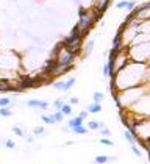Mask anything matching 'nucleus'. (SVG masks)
Here are the masks:
<instances>
[{"instance_id":"nucleus-1","label":"nucleus","mask_w":150,"mask_h":164,"mask_svg":"<svg viewBox=\"0 0 150 164\" xmlns=\"http://www.w3.org/2000/svg\"><path fill=\"white\" fill-rule=\"evenodd\" d=\"M78 13H80V16H78V24H77V27L80 28V31H81L83 36H84L86 33H89V30H91L96 24L92 22V17H91L89 11H84V8H80Z\"/></svg>"},{"instance_id":"nucleus-2","label":"nucleus","mask_w":150,"mask_h":164,"mask_svg":"<svg viewBox=\"0 0 150 164\" xmlns=\"http://www.w3.org/2000/svg\"><path fill=\"white\" fill-rule=\"evenodd\" d=\"M61 44L69 53L78 56L81 53V47H83V38H72V36H69V38H66Z\"/></svg>"},{"instance_id":"nucleus-3","label":"nucleus","mask_w":150,"mask_h":164,"mask_svg":"<svg viewBox=\"0 0 150 164\" xmlns=\"http://www.w3.org/2000/svg\"><path fill=\"white\" fill-rule=\"evenodd\" d=\"M27 106L28 108H39V109H49L50 103L47 100H39V98H30L27 100Z\"/></svg>"},{"instance_id":"nucleus-4","label":"nucleus","mask_w":150,"mask_h":164,"mask_svg":"<svg viewBox=\"0 0 150 164\" xmlns=\"http://www.w3.org/2000/svg\"><path fill=\"white\" fill-rule=\"evenodd\" d=\"M111 161H117L116 156H106V155H99V156L94 158V164H106V162H111Z\"/></svg>"},{"instance_id":"nucleus-5","label":"nucleus","mask_w":150,"mask_h":164,"mask_svg":"<svg viewBox=\"0 0 150 164\" xmlns=\"http://www.w3.org/2000/svg\"><path fill=\"white\" fill-rule=\"evenodd\" d=\"M86 111H88V114H97V113L102 111V105H99V103H89L86 106Z\"/></svg>"},{"instance_id":"nucleus-6","label":"nucleus","mask_w":150,"mask_h":164,"mask_svg":"<svg viewBox=\"0 0 150 164\" xmlns=\"http://www.w3.org/2000/svg\"><path fill=\"white\" fill-rule=\"evenodd\" d=\"M108 6H109V0H99V3H97L96 8H97V11H99V13L103 14V13L108 10Z\"/></svg>"},{"instance_id":"nucleus-7","label":"nucleus","mask_w":150,"mask_h":164,"mask_svg":"<svg viewBox=\"0 0 150 164\" xmlns=\"http://www.w3.org/2000/svg\"><path fill=\"white\" fill-rule=\"evenodd\" d=\"M103 127H105V124H103V122H96V121H89L88 122V128L92 130V131L100 130V128H103Z\"/></svg>"},{"instance_id":"nucleus-8","label":"nucleus","mask_w":150,"mask_h":164,"mask_svg":"<svg viewBox=\"0 0 150 164\" xmlns=\"http://www.w3.org/2000/svg\"><path fill=\"white\" fill-rule=\"evenodd\" d=\"M0 108H13L11 97H0Z\"/></svg>"},{"instance_id":"nucleus-9","label":"nucleus","mask_w":150,"mask_h":164,"mask_svg":"<svg viewBox=\"0 0 150 164\" xmlns=\"http://www.w3.org/2000/svg\"><path fill=\"white\" fill-rule=\"evenodd\" d=\"M80 125H83V119L81 117H73V119H70L69 122H67V127L69 128H73V127H80Z\"/></svg>"},{"instance_id":"nucleus-10","label":"nucleus","mask_w":150,"mask_h":164,"mask_svg":"<svg viewBox=\"0 0 150 164\" xmlns=\"http://www.w3.org/2000/svg\"><path fill=\"white\" fill-rule=\"evenodd\" d=\"M70 131L75 133V134H86L89 130H88V128H84L83 125H80V127H73V128H70Z\"/></svg>"},{"instance_id":"nucleus-11","label":"nucleus","mask_w":150,"mask_h":164,"mask_svg":"<svg viewBox=\"0 0 150 164\" xmlns=\"http://www.w3.org/2000/svg\"><path fill=\"white\" fill-rule=\"evenodd\" d=\"M124 136H125V139H127V142H128L130 145L136 144V138H135V136L131 134V133H130L128 130H125V131H124Z\"/></svg>"},{"instance_id":"nucleus-12","label":"nucleus","mask_w":150,"mask_h":164,"mask_svg":"<svg viewBox=\"0 0 150 164\" xmlns=\"http://www.w3.org/2000/svg\"><path fill=\"white\" fill-rule=\"evenodd\" d=\"M92 98H94V103H102L103 102V98H105V95H103L102 92H99V91H96V92L92 94Z\"/></svg>"},{"instance_id":"nucleus-13","label":"nucleus","mask_w":150,"mask_h":164,"mask_svg":"<svg viewBox=\"0 0 150 164\" xmlns=\"http://www.w3.org/2000/svg\"><path fill=\"white\" fill-rule=\"evenodd\" d=\"M94 44H96V42H94L92 39H91V41H88V45H86V50H84V55H83L84 58H86V56H89V55H91V52H92V49H94Z\"/></svg>"},{"instance_id":"nucleus-14","label":"nucleus","mask_w":150,"mask_h":164,"mask_svg":"<svg viewBox=\"0 0 150 164\" xmlns=\"http://www.w3.org/2000/svg\"><path fill=\"white\" fill-rule=\"evenodd\" d=\"M52 86L55 88V89H61V91H64V92H66V81H53V83H52Z\"/></svg>"},{"instance_id":"nucleus-15","label":"nucleus","mask_w":150,"mask_h":164,"mask_svg":"<svg viewBox=\"0 0 150 164\" xmlns=\"http://www.w3.org/2000/svg\"><path fill=\"white\" fill-rule=\"evenodd\" d=\"M41 119H42V122L44 124H49V125H53V124H56L55 122V119H53V116H47V114H44V116H41Z\"/></svg>"},{"instance_id":"nucleus-16","label":"nucleus","mask_w":150,"mask_h":164,"mask_svg":"<svg viewBox=\"0 0 150 164\" xmlns=\"http://www.w3.org/2000/svg\"><path fill=\"white\" fill-rule=\"evenodd\" d=\"M70 36H72V38H83V33L80 31V28H78V27L75 25L73 28H72V31H70Z\"/></svg>"},{"instance_id":"nucleus-17","label":"nucleus","mask_w":150,"mask_h":164,"mask_svg":"<svg viewBox=\"0 0 150 164\" xmlns=\"http://www.w3.org/2000/svg\"><path fill=\"white\" fill-rule=\"evenodd\" d=\"M60 111H61L64 116H69V114L72 113V106H70L69 103H64V105H63V108L60 109Z\"/></svg>"},{"instance_id":"nucleus-18","label":"nucleus","mask_w":150,"mask_h":164,"mask_svg":"<svg viewBox=\"0 0 150 164\" xmlns=\"http://www.w3.org/2000/svg\"><path fill=\"white\" fill-rule=\"evenodd\" d=\"M53 116V119H55V122L56 124H60V122H63L64 121V114L61 113V111H56L55 114H52Z\"/></svg>"},{"instance_id":"nucleus-19","label":"nucleus","mask_w":150,"mask_h":164,"mask_svg":"<svg viewBox=\"0 0 150 164\" xmlns=\"http://www.w3.org/2000/svg\"><path fill=\"white\" fill-rule=\"evenodd\" d=\"M128 2H130V0H122V2L116 3V8H117V10H127V8H128Z\"/></svg>"},{"instance_id":"nucleus-20","label":"nucleus","mask_w":150,"mask_h":164,"mask_svg":"<svg viewBox=\"0 0 150 164\" xmlns=\"http://www.w3.org/2000/svg\"><path fill=\"white\" fill-rule=\"evenodd\" d=\"M13 113H11V108H0V116L2 117H9Z\"/></svg>"},{"instance_id":"nucleus-21","label":"nucleus","mask_w":150,"mask_h":164,"mask_svg":"<svg viewBox=\"0 0 150 164\" xmlns=\"http://www.w3.org/2000/svg\"><path fill=\"white\" fill-rule=\"evenodd\" d=\"M75 83H77V78H69L67 81H66V92H67V91H69Z\"/></svg>"},{"instance_id":"nucleus-22","label":"nucleus","mask_w":150,"mask_h":164,"mask_svg":"<svg viewBox=\"0 0 150 164\" xmlns=\"http://www.w3.org/2000/svg\"><path fill=\"white\" fill-rule=\"evenodd\" d=\"M11 130H13V133H14V134H17V136H21V138H24V136H25V131H22V130L19 128V127H16V125L13 127Z\"/></svg>"},{"instance_id":"nucleus-23","label":"nucleus","mask_w":150,"mask_h":164,"mask_svg":"<svg viewBox=\"0 0 150 164\" xmlns=\"http://www.w3.org/2000/svg\"><path fill=\"white\" fill-rule=\"evenodd\" d=\"M130 147H131V150H133V153L136 155V156L138 158H142V153H141V150L136 147V144H133V145H130Z\"/></svg>"},{"instance_id":"nucleus-24","label":"nucleus","mask_w":150,"mask_h":164,"mask_svg":"<svg viewBox=\"0 0 150 164\" xmlns=\"http://www.w3.org/2000/svg\"><path fill=\"white\" fill-rule=\"evenodd\" d=\"M100 134L103 136V138H108V136H111V130L103 127V128H100Z\"/></svg>"},{"instance_id":"nucleus-25","label":"nucleus","mask_w":150,"mask_h":164,"mask_svg":"<svg viewBox=\"0 0 150 164\" xmlns=\"http://www.w3.org/2000/svg\"><path fill=\"white\" fill-rule=\"evenodd\" d=\"M100 142H102L103 145H108V147H112V145H114V142H112L111 139H108V138H102Z\"/></svg>"},{"instance_id":"nucleus-26","label":"nucleus","mask_w":150,"mask_h":164,"mask_svg":"<svg viewBox=\"0 0 150 164\" xmlns=\"http://www.w3.org/2000/svg\"><path fill=\"white\" fill-rule=\"evenodd\" d=\"M5 147L6 149H14L16 147V142L11 141V139H5Z\"/></svg>"},{"instance_id":"nucleus-27","label":"nucleus","mask_w":150,"mask_h":164,"mask_svg":"<svg viewBox=\"0 0 150 164\" xmlns=\"http://www.w3.org/2000/svg\"><path fill=\"white\" fill-rule=\"evenodd\" d=\"M63 105H64V102H63V100H60V98L55 100V103H53V106L56 108V111H60V109L63 108Z\"/></svg>"},{"instance_id":"nucleus-28","label":"nucleus","mask_w":150,"mask_h":164,"mask_svg":"<svg viewBox=\"0 0 150 164\" xmlns=\"http://www.w3.org/2000/svg\"><path fill=\"white\" fill-rule=\"evenodd\" d=\"M33 133H34L36 136L44 134V127H36V128H33Z\"/></svg>"},{"instance_id":"nucleus-29","label":"nucleus","mask_w":150,"mask_h":164,"mask_svg":"<svg viewBox=\"0 0 150 164\" xmlns=\"http://www.w3.org/2000/svg\"><path fill=\"white\" fill-rule=\"evenodd\" d=\"M78 103H80V98L78 97H70V103H69L70 106L72 105H78Z\"/></svg>"},{"instance_id":"nucleus-30","label":"nucleus","mask_w":150,"mask_h":164,"mask_svg":"<svg viewBox=\"0 0 150 164\" xmlns=\"http://www.w3.org/2000/svg\"><path fill=\"white\" fill-rule=\"evenodd\" d=\"M103 75H105V77H109V66H108V64L103 66Z\"/></svg>"},{"instance_id":"nucleus-31","label":"nucleus","mask_w":150,"mask_h":164,"mask_svg":"<svg viewBox=\"0 0 150 164\" xmlns=\"http://www.w3.org/2000/svg\"><path fill=\"white\" fill-rule=\"evenodd\" d=\"M78 117H81V119L84 121V119H86V117H88V111H86V109H83V111L78 114Z\"/></svg>"}]
</instances>
